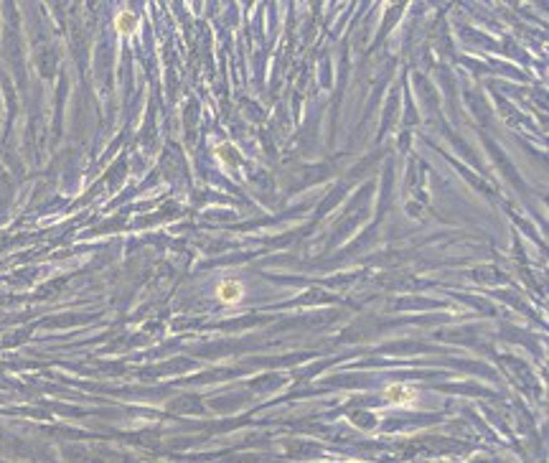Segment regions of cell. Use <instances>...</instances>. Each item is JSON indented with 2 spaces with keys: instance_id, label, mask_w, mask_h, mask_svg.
<instances>
[{
  "instance_id": "6da1fadb",
  "label": "cell",
  "mask_w": 549,
  "mask_h": 463,
  "mask_svg": "<svg viewBox=\"0 0 549 463\" xmlns=\"http://www.w3.org/2000/svg\"><path fill=\"white\" fill-rule=\"evenodd\" d=\"M244 298V285L239 280H221L216 285V300L219 303H239Z\"/></svg>"
},
{
  "instance_id": "7a4b0ae2",
  "label": "cell",
  "mask_w": 549,
  "mask_h": 463,
  "mask_svg": "<svg viewBox=\"0 0 549 463\" xmlns=\"http://www.w3.org/2000/svg\"><path fill=\"white\" fill-rule=\"evenodd\" d=\"M384 397L391 400V402H397V405H409L417 397V392L412 387H407V384H391V387H386Z\"/></svg>"
},
{
  "instance_id": "3957f363",
  "label": "cell",
  "mask_w": 549,
  "mask_h": 463,
  "mask_svg": "<svg viewBox=\"0 0 549 463\" xmlns=\"http://www.w3.org/2000/svg\"><path fill=\"white\" fill-rule=\"evenodd\" d=\"M138 26H140V18L135 13H130V11H122L120 16L114 18V28H117V33H122V36H132L138 31Z\"/></svg>"
}]
</instances>
